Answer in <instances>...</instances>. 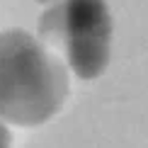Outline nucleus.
Returning a JSON list of instances; mask_svg holds the SVG:
<instances>
[{"label": "nucleus", "instance_id": "3", "mask_svg": "<svg viewBox=\"0 0 148 148\" xmlns=\"http://www.w3.org/2000/svg\"><path fill=\"white\" fill-rule=\"evenodd\" d=\"M0 143H3V146H8V143H10V136H8V131H5L3 126H0Z\"/></svg>", "mask_w": 148, "mask_h": 148}, {"label": "nucleus", "instance_id": "1", "mask_svg": "<svg viewBox=\"0 0 148 148\" xmlns=\"http://www.w3.org/2000/svg\"><path fill=\"white\" fill-rule=\"evenodd\" d=\"M68 73L22 29L0 34V116L12 124H44L63 107Z\"/></svg>", "mask_w": 148, "mask_h": 148}, {"label": "nucleus", "instance_id": "4", "mask_svg": "<svg viewBox=\"0 0 148 148\" xmlns=\"http://www.w3.org/2000/svg\"><path fill=\"white\" fill-rule=\"evenodd\" d=\"M39 3H49V0H39Z\"/></svg>", "mask_w": 148, "mask_h": 148}, {"label": "nucleus", "instance_id": "2", "mask_svg": "<svg viewBox=\"0 0 148 148\" xmlns=\"http://www.w3.org/2000/svg\"><path fill=\"white\" fill-rule=\"evenodd\" d=\"M41 34L63 44L73 73L83 80L102 75L112 49V17L104 0H63L39 20Z\"/></svg>", "mask_w": 148, "mask_h": 148}]
</instances>
